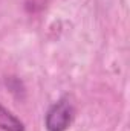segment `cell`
<instances>
[{
  "mask_svg": "<svg viewBox=\"0 0 130 131\" xmlns=\"http://www.w3.org/2000/svg\"><path fill=\"white\" fill-rule=\"evenodd\" d=\"M73 117V107L67 99H61L46 114V128L49 131H64Z\"/></svg>",
  "mask_w": 130,
  "mask_h": 131,
  "instance_id": "1",
  "label": "cell"
},
{
  "mask_svg": "<svg viewBox=\"0 0 130 131\" xmlns=\"http://www.w3.org/2000/svg\"><path fill=\"white\" fill-rule=\"evenodd\" d=\"M0 130L3 131H25L23 122L17 119L9 110L0 105Z\"/></svg>",
  "mask_w": 130,
  "mask_h": 131,
  "instance_id": "2",
  "label": "cell"
}]
</instances>
